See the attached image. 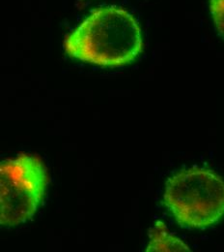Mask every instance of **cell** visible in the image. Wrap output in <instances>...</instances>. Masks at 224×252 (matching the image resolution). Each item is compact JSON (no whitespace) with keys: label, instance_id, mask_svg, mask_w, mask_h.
<instances>
[{"label":"cell","instance_id":"1","mask_svg":"<svg viewBox=\"0 0 224 252\" xmlns=\"http://www.w3.org/2000/svg\"><path fill=\"white\" fill-rule=\"evenodd\" d=\"M65 52L72 59L100 67L133 63L143 51L141 30L128 11L104 6L93 11L66 36Z\"/></svg>","mask_w":224,"mask_h":252},{"label":"cell","instance_id":"2","mask_svg":"<svg viewBox=\"0 0 224 252\" xmlns=\"http://www.w3.org/2000/svg\"><path fill=\"white\" fill-rule=\"evenodd\" d=\"M164 202L180 225L210 227L224 216V181L206 169L179 172L167 183Z\"/></svg>","mask_w":224,"mask_h":252},{"label":"cell","instance_id":"3","mask_svg":"<svg viewBox=\"0 0 224 252\" xmlns=\"http://www.w3.org/2000/svg\"><path fill=\"white\" fill-rule=\"evenodd\" d=\"M49 185L42 159L22 154L0 162V226H15L30 220Z\"/></svg>","mask_w":224,"mask_h":252},{"label":"cell","instance_id":"4","mask_svg":"<svg viewBox=\"0 0 224 252\" xmlns=\"http://www.w3.org/2000/svg\"><path fill=\"white\" fill-rule=\"evenodd\" d=\"M150 243L147 252H191L178 238L174 237L163 222L158 221L150 230Z\"/></svg>","mask_w":224,"mask_h":252},{"label":"cell","instance_id":"5","mask_svg":"<svg viewBox=\"0 0 224 252\" xmlns=\"http://www.w3.org/2000/svg\"><path fill=\"white\" fill-rule=\"evenodd\" d=\"M210 11L218 32L224 38V0H210Z\"/></svg>","mask_w":224,"mask_h":252}]
</instances>
